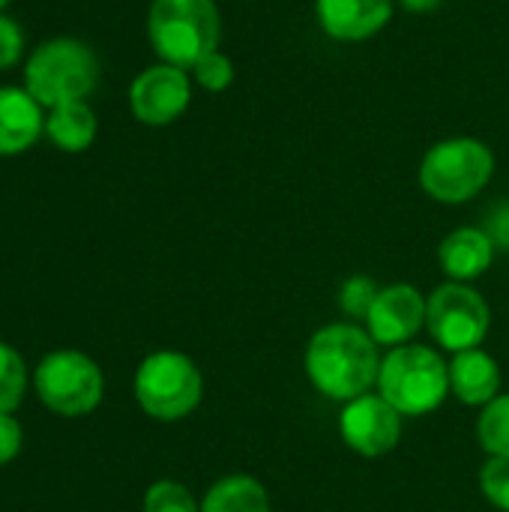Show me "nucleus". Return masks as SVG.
I'll return each instance as SVG.
<instances>
[{
    "label": "nucleus",
    "instance_id": "f257e3e1",
    "mask_svg": "<svg viewBox=\"0 0 509 512\" xmlns=\"http://www.w3.org/2000/svg\"><path fill=\"white\" fill-rule=\"evenodd\" d=\"M381 357L378 342L354 324L321 327L306 348V375L318 393L336 402H351L366 396L378 384Z\"/></svg>",
    "mask_w": 509,
    "mask_h": 512
},
{
    "label": "nucleus",
    "instance_id": "f03ea898",
    "mask_svg": "<svg viewBox=\"0 0 509 512\" xmlns=\"http://www.w3.org/2000/svg\"><path fill=\"white\" fill-rule=\"evenodd\" d=\"M147 36L165 63L195 69L201 57L216 51L222 18L213 0H153Z\"/></svg>",
    "mask_w": 509,
    "mask_h": 512
},
{
    "label": "nucleus",
    "instance_id": "7ed1b4c3",
    "mask_svg": "<svg viewBox=\"0 0 509 512\" xmlns=\"http://www.w3.org/2000/svg\"><path fill=\"white\" fill-rule=\"evenodd\" d=\"M378 393L402 417L432 414L450 393V366L426 345H399L381 360Z\"/></svg>",
    "mask_w": 509,
    "mask_h": 512
},
{
    "label": "nucleus",
    "instance_id": "20e7f679",
    "mask_svg": "<svg viewBox=\"0 0 509 512\" xmlns=\"http://www.w3.org/2000/svg\"><path fill=\"white\" fill-rule=\"evenodd\" d=\"M96 81V54L84 42L66 36L39 45L24 69V90L48 111L66 102H84L93 93Z\"/></svg>",
    "mask_w": 509,
    "mask_h": 512
},
{
    "label": "nucleus",
    "instance_id": "39448f33",
    "mask_svg": "<svg viewBox=\"0 0 509 512\" xmlns=\"http://www.w3.org/2000/svg\"><path fill=\"white\" fill-rule=\"evenodd\" d=\"M495 174L492 150L468 135L435 144L420 165V186L441 204H465L477 198Z\"/></svg>",
    "mask_w": 509,
    "mask_h": 512
},
{
    "label": "nucleus",
    "instance_id": "423d86ee",
    "mask_svg": "<svg viewBox=\"0 0 509 512\" xmlns=\"http://www.w3.org/2000/svg\"><path fill=\"white\" fill-rule=\"evenodd\" d=\"M201 396L204 378L186 354L156 351L135 372V399L153 420H183L201 405Z\"/></svg>",
    "mask_w": 509,
    "mask_h": 512
},
{
    "label": "nucleus",
    "instance_id": "0eeeda50",
    "mask_svg": "<svg viewBox=\"0 0 509 512\" xmlns=\"http://www.w3.org/2000/svg\"><path fill=\"white\" fill-rule=\"evenodd\" d=\"M489 324V303L462 282H447L426 300V327L432 339L453 354L480 348L489 336Z\"/></svg>",
    "mask_w": 509,
    "mask_h": 512
},
{
    "label": "nucleus",
    "instance_id": "6e6552de",
    "mask_svg": "<svg viewBox=\"0 0 509 512\" xmlns=\"http://www.w3.org/2000/svg\"><path fill=\"white\" fill-rule=\"evenodd\" d=\"M39 399L60 417H84L102 402V372L78 351H54L36 369Z\"/></svg>",
    "mask_w": 509,
    "mask_h": 512
},
{
    "label": "nucleus",
    "instance_id": "1a4fd4ad",
    "mask_svg": "<svg viewBox=\"0 0 509 512\" xmlns=\"http://www.w3.org/2000/svg\"><path fill=\"white\" fill-rule=\"evenodd\" d=\"M339 432H342V441L354 453H360L366 459H378L399 444L402 414L384 396L366 393V396L345 402V408L339 414Z\"/></svg>",
    "mask_w": 509,
    "mask_h": 512
},
{
    "label": "nucleus",
    "instance_id": "9d476101",
    "mask_svg": "<svg viewBox=\"0 0 509 512\" xmlns=\"http://www.w3.org/2000/svg\"><path fill=\"white\" fill-rule=\"evenodd\" d=\"M189 99H192V81L186 69L171 63L144 69L129 87V108L135 120L147 126L174 123L189 108Z\"/></svg>",
    "mask_w": 509,
    "mask_h": 512
},
{
    "label": "nucleus",
    "instance_id": "9b49d317",
    "mask_svg": "<svg viewBox=\"0 0 509 512\" xmlns=\"http://www.w3.org/2000/svg\"><path fill=\"white\" fill-rule=\"evenodd\" d=\"M369 336L378 345H405L426 324V297L414 285H390L381 288L369 315Z\"/></svg>",
    "mask_w": 509,
    "mask_h": 512
},
{
    "label": "nucleus",
    "instance_id": "f8f14e48",
    "mask_svg": "<svg viewBox=\"0 0 509 512\" xmlns=\"http://www.w3.org/2000/svg\"><path fill=\"white\" fill-rule=\"evenodd\" d=\"M318 21L339 42H360L387 27L393 0H315Z\"/></svg>",
    "mask_w": 509,
    "mask_h": 512
},
{
    "label": "nucleus",
    "instance_id": "ddd939ff",
    "mask_svg": "<svg viewBox=\"0 0 509 512\" xmlns=\"http://www.w3.org/2000/svg\"><path fill=\"white\" fill-rule=\"evenodd\" d=\"M45 129L42 105L24 87H0V156H15L33 147Z\"/></svg>",
    "mask_w": 509,
    "mask_h": 512
},
{
    "label": "nucleus",
    "instance_id": "4468645a",
    "mask_svg": "<svg viewBox=\"0 0 509 512\" xmlns=\"http://www.w3.org/2000/svg\"><path fill=\"white\" fill-rule=\"evenodd\" d=\"M495 258V243L483 228H456L444 237L438 249L441 270L450 276V282H474L480 279Z\"/></svg>",
    "mask_w": 509,
    "mask_h": 512
},
{
    "label": "nucleus",
    "instance_id": "2eb2a0df",
    "mask_svg": "<svg viewBox=\"0 0 509 512\" xmlns=\"http://www.w3.org/2000/svg\"><path fill=\"white\" fill-rule=\"evenodd\" d=\"M450 393H456L465 405L486 408L495 396H501V369L495 357L480 348L459 351L450 363Z\"/></svg>",
    "mask_w": 509,
    "mask_h": 512
},
{
    "label": "nucleus",
    "instance_id": "dca6fc26",
    "mask_svg": "<svg viewBox=\"0 0 509 512\" xmlns=\"http://www.w3.org/2000/svg\"><path fill=\"white\" fill-rule=\"evenodd\" d=\"M45 132L54 147L66 153H81L96 138V114L87 102H66L48 111Z\"/></svg>",
    "mask_w": 509,
    "mask_h": 512
},
{
    "label": "nucleus",
    "instance_id": "f3484780",
    "mask_svg": "<svg viewBox=\"0 0 509 512\" xmlns=\"http://www.w3.org/2000/svg\"><path fill=\"white\" fill-rule=\"evenodd\" d=\"M201 512H270V498L255 477L234 474L210 486Z\"/></svg>",
    "mask_w": 509,
    "mask_h": 512
},
{
    "label": "nucleus",
    "instance_id": "a211bd4d",
    "mask_svg": "<svg viewBox=\"0 0 509 512\" xmlns=\"http://www.w3.org/2000/svg\"><path fill=\"white\" fill-rule=\"evenodd\" d=\"M477 441L489 456H509V393L495 396L480 420H477Z\"/></svg>",
    "mask_w": 509,
    "mask_h": 512
},
{
    "label": "nucleus",
    "instance_id": "6ab92c4d",
    "mask_svg": "<svg viewBox=\"0 0 509 512\" xmlns=\"http://www.w3.org/2000/svg\"><path fill=\"white\" fill-rule=\"evenodd\" d=\"M24 387H27L24 360L15 354V348L0 342V414H12L18 408Z\"/></svg>",
    "mask_w": 509,
    "mask_h": 512
},
{
    "label": "nucleus",
    "instance_id": "aec40b11",
    "mask_svg": "<svg viewBox=\"0 0 509 512\" xmlns=\"http://www.w3.org/2000/svg\"><path fill=\"white\" fill-rule=\"evenodd\" d=\"M144 512H201V504H195L183 483L159 480L144 495Z\"/></svg>",
    "mask_w": 509,
    "mask_h": 512
},
{
    "label": "nucleus",
    "instance_id": "412c9836",
    "mask_svg": "<svg viewBox=\"0 0 509 512\" xmlns=\"http://www.w3.org/2000/svg\"><path fill=\"white\" fill-rule=\"evenodd\" d=\"M480 489L492 507L509 512V456H492L480 471Z\"/></svg>",
    "mask_w": 509,
    "mask_h": 512
},
{
    "label": "nucleus",
    "instance_id": "4be33fe9",
    "mask_svg": "<svg viewBox=\"0 0 509 512\" xmlns=\"http://www.w3.org/2000/svg\"><path fill=\"white\" fill-rule=\"evenodd\" d=\"M378 291L381 288L369 276H351L339 288V306L351 318H366L369 309H372V303H375V297H378Z\"/></svg>",
    "mask_w": 509,
    "mask_h": 512
},
{
    "label": "nucleus",
    "instance_id": "5701e85b",
    "mask_svg": "<svg viewBox=\"0 0 509 512\" xmlns=\"http://www.w3.org/2000/svg\"><path fill=\"white\" fill-rule=\"evenodd\" d=\"M195 81L204 87V90H210V93H222L225 87H231V81H234V63L216 48V51H210L207 57H201L198 63H195Z\"/></svg>",
    "mask_w": 509,
    "mask_h": 512
},
{
    "label": "nucleus",
    "instance_id": "b1692460",
    "mask_svg": "<svg viewBox=\"0 0 509 512\" xmlns=\"http://www.w3.org/2000/svg\"><path fill=\"white\" fill-rule=\"evenodd\" d=\"M21 51H24V33H21L18 21L0 15V69L15 66Z\"/></svg>",
    "mask_w": 509,
    "mask_h": 512
},
{
    "label": "nucleus",
    "instance_id": "393cba45",
    "mask_svg": "<svg viewBox=\"0 0 509 512\" xmlns=\"http://www.w3.org/2000/svg\"><path fill=\"white\" fill-rule=\"evenodd\" d=\"M21 450V426L15 417L0 414V465L12 462Z\"/></svg>",
    "mask_w": 509,
    "mask_h": 512
},
{
    "label": "nucleus",
    "instance_id": "a878e982",
    "mask_svg": "<svg viewBox=\"0 0 509 512\" xmlns=\"http://www.w3.org/2000/svg\"><path fill=\"white\" fill-rule=\"evenodd\" d=\"M489 237H492V243L498 246H509V207L504 210H498L495 216H492V231H486Z\"/></svg>",
    "mask_w": 509,
    "mask_h": 512
},
{
    "label": "nucleus",
    "instance_id": "bb28decb",
    "mask_svg": "<svg viewBox=\"0 0 509 512\" xmlns=\"http://www.w3.org/2000/svg\"><path fill=\"white\" fill-rule=\"evenodd\" d=\"M402 6L408 12H432L435 6H441V0H402Z\"/></svg>",
    "mask_w": 509,
    "mask_h": 512
},
{
    "label": "nucleus",
    "instance_id": "cd10ccee",
    "mask_svg": "<svg viewBox=\"0 0 509 512\" xmlns=\"http://www.w3.org/2000/svg\"><path fill=\"white\" fill-rule=\"evenodd\" d=\"M6 3H9V0H0V9H3V6H6Z\"/></svg>",
    "mask_w": 509,
    "mask_h": 512
}]
</instances>
